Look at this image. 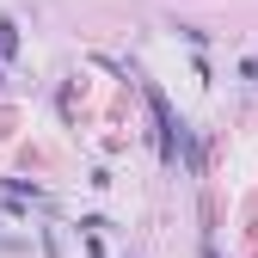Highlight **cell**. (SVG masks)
I'll list each match as a JSON object with an SVG mask.
<instances>
[{"instance_id":"cell-1","label":"cell","mask_w":258,"mask_h":258,"mask_svg":"<svg viewBox=\"0 0 258 258\" xmlns=\"http://www.w3.org/2000/svg\"><path fill=\"white\" fill-rule=\"evenodd\" d=\"M148 105H154V123H160V154L172 160V154H178V123H172V105L160 99L154 86H148Z\"/></svg>"},{"instance_id":"cell-2","label":"cell","mask_w":258,"mask_h":258,"mask_svg":"<svg viewBox=\"0 0 258 258\" xmlns=\"http://www.w3.org/2000/svg\"><path fill=\"white\" fill-rule=\"evenodd\" d=\"M19 49V37H13V25H0V55H13Z\"/></svg>"}]
</instances>
